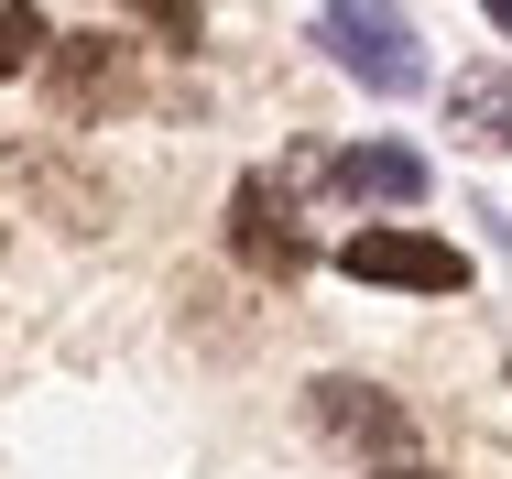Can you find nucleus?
<instances>
[{
	"label": "nucleus",
	"mask_w": 512,
	"mask_h": 479,
	"mask_svg": "<svg viewBox=\"0 0 512 479\" xmlns=\"http://www.w3.org/2000/svg\"><path fill=\"white\" fill-rule=\"evenodd\" d=\"M295 175H327V186L360 196V207H414L425 196V153H404V142H349V153H306Z\"/></svg>",
	"instance_id": "obj_4"
},
{
	"label": "nucleus",
	"mask_w": 512,
	"mask_h": 479,
	"mask_svg": "<svg viewBox=\"0 0 512 479\" xmlns=\"http://www.w3.org/2000/svg\"><path fill=\"white\" fill-rule=\"evenodd\" d=\"M109 77H120V44H109V33H77V44H66V66H55V88H66V109H77V98H99Z\"/></svg>",
	"instance_id": "obj_7"
},
{
	"label": "nucleus",
	"mask_w": 512,
	"mask_h": 479,
	"mask_svg": "<svg viewBox=\"0 0 512 479\" xmlns=\"http://www.w3.org/2000/svg\"><path fill=\"white\" fill-rule=\"evenodd\" d=\"M447 120H458L469 142H512V66H458Z\"/></svg>",
	"instance_id": "obj_6"
},
{
	"label": "nucleus",
	"mask_w": 512,
	"mask_h": 479,
	"mask_svg": "<svg viewBox=\"0 0 512 479\" xmlns=\"http://www.w3.org/2000/svg\"><path fill=\"white\" fill-rule=\"evenodd\" d=\"M491 33H512V0H491Z\"/></svg>",
	"instance_id": "obj_9"
},
{
	"label": "nucleus",
	"mask_w": 512,
	"mask_h": 479,
	"mask_svg": "<svg viewBox=\"0 0 512 479\" xmlns=\"http://www.w3.org/2000/svg\"><path fill=\"white\" fill-rule=\"evenodd\" d=\"M306 414L327 425V436H349V447H382V458H393V447H414V414H404V403H393V392H371V382H338V371L316 382Z\"/></svg>",
	"instance_id": "obj_5"
},
{
	"label": "nucleus",
	"mask_w": 512,
	"mask_h": 479,
	"mask_svg": "<svg viewBox=\"0 0 512 479\" xmlns=\"http://www.w3.org/2000/svg\"><path fill=\"white\" fill-rule=\"evenodd\" d=\"M316 44H327L371 98H414L425 88V44H414L404 11H382V0H327V11H316Z\"/></svg>",
	"instance_id": "obj_1"
},
{
	"label": "nucleus",
	"mask_w": 512,
	"mask_h": 479,
	"mask_svg": "<svg viewBox=\"0 0 512 479\" xmlns=\"http://www.w3.org/2000/svg\"><path fill=\"white\" fill-rule=\"evenodd\" d=\"M44 55V11H0V77H22Z\"/></svg>",
	"instance_id": "obj_8"
},
{
	"label": "nucleus",
	"mask_w": 512,
	"mask_h": 479,
	"mask_svg": "<svg viewBox=\"0 0 512 479\" xmlns=\"http://www.w3.org/2000/svg\"><path fill=\"white\" fill-rule=\"evenodd\" d=\"M229 251H240L251 273H273V284L316 262V240L295 229V207H284V186H273V175H251V186L229 196Z\"/></svg>",
	"instance_id": "obj_3"
},
{
	"label": "nucleus",
	"mask_w": 512,
	"mask_h": 479,
	"mask_svg": "<svg viewBox=\"0 0 512 479\" xmlns=\"http://www.w3.org/2000/svg\"><path fill=\"white\" fill-rule=\"evenodd\" d=\"M371 479H436V469H371Z\"/></svg>",
	"instance_id": "obj_10"
},
{
	"label": "nucleus",
	"mask_w": 512,
	"mask_h": 479,
	"mask_svg": "<svg viewBox=\"0 0 512 479\" xmlns=\"http://www.w3.org/2000/svg\"><path fill=\"white\" fill-rule=\"evenodd\" d=\"M338 273L349 284H393V294H458L469 284V251L458 240H436V229H349L338 240Z\"/></svg>",
	"instance_id": "obj_2"
}]
</instances>
